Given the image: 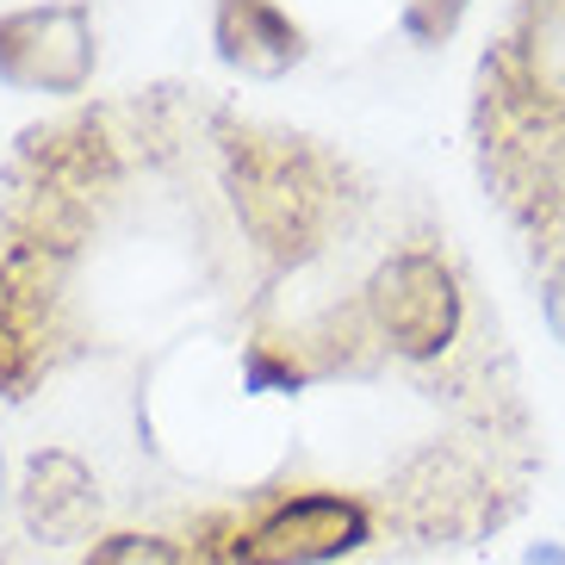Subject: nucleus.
<instances>
[{"instance_id": "nucleus-1", "label": "nucleus", "mask_w": 565, "mask_h": 565, "mask_svg": "<svg viewBox=\"0 0 565 565\" xmlns=\"http://www.w3.org/2000/svg\"><path fill=\"white\" fill-rule=\"evenodd\" d=\"M342 162L305 137L231 125L224 131V186L249 243L274 267H299L330 243L342 217Z\"/></svg>"}, {"instance_id": "nucleus-2", "label": "nucleus", "mask_w": 565, "mask_h": 565, "mask_svg": "<svg viewBox=\"0 0 565 565\" xmlns=\"http://www.w3.org/2000/svg\"><path fill=\"white\" fill-rule=\"evenodd\" d=\"M361 311L385 354H398L411 366H429L460 349L466 286L441 249H398L373 267V280L361 292Z\"/></svg>"}, {"instance_id": "nucleus-3", "label": "nucleus", "mask_w": 565, "mask_h": 565, "mask_svg": "<svg viewBox=\"0 0 565 565\" xmlns=\"http://www.w3.org/2000/svg\"><path fill=\"white\" fill-rule=\"evenodd\" d=\"M63 267L51 243L0 224V398H32L63 349Z\"/></svg>"}, {"instance_id": "nucleus-4", "label": "nucleus", "mask_w": 565, "mask_h": 565, "mask_svg": "<svg viewBox=\"0 0 565 565\" xmlns=\"http://www.w3.org/2000/svg\"><path fill=\"white\" fill-rule=\"evenodd\" d=\"M373 541V510L354 491L299 484L267 498L236 529V565H330Z\"/></svg>"}, {"instance_id": "nucleus-5", "label": "nucleus", "mask_w": 565, "mask_h": 565, "mask_svg": "<svg viewBox=\"0 0 565 565\" xmlns=\"http://www.w3.org/2000/svg\"><path fill=\"white\" fill-rule=\"evenodd\" d=\"M398 522L423 541H472V534L498 529L503 515L515 510V498H498V479L479 454L466 448H423L392 484Z\"/></svg>"}, {"instance_id": "nucleus-6", "label": "nucleus", "mask_w": 565, "mask_h": 565, "mask_svg": "<svg viewBox=\"0 0 565 565\" xmlns=\"http://www.w3.org/2000/svg\"><path fill=\"white\" fill-rule=\"evenodd\" d=\"M94 13L82 0L0 13V82L32 94H82L94 82Z\"/></svg>"}, {"instance_id": "nucleus-7", "label": "nucleus", "mask_w": 565, "mask_h": 565, "mask_svg": "<svg viewBox=\"0 0 565 565\" xmlns=\"http://www.w3.org/2000/svg\"><path fill=\"white\" fill-rule=\"evenodd\" d=\"M118 168H125V156H118L106 113H75V118H56V125H38L19 143V181L75 193V200H87L94 186H113Z\"/></svg>"}, {"instance_id": "nucleus-8", "label": "nucleus", "mask_w": 565, "mask_h": 565, "mask_svg": "<svg viewBox=\"0 0 565 565\" xmlns=\"http://www.w3.org/2000/svg\"><path fill=\"white\" fill-rule=\"evenodd\" d=\"M100 515V484L68 448H44L25 460V479H19V522L32 529V541H82Z\"/></svg>"}, {"instance_id": "nucleus-9", "label": "nucleus", "mask_w": 565, "mask_h": 565, "mask_svg": "<svg viewBox=\"0 0 565 565\" xmlns=\"http://www.w3.org/2000/svg\"><path fill=\"white\" fill-rule=\"evenodd\" d=\"M212 44L224 63L255 75V82H280L292 63H305V32L274 0H217Z\"/></svg>"}, {"instance_id": "nucleus-10", "label": "nucleus", "mask_w": 565, "mask_h": 565, "mask_svg": "<svg viewBox=\"0 0 565 565\" xmlns=\"http://www.w3.org/2000/svg\"><path fill=\"white\" fill-rule=\"evenodd\" d=\"M82 565H200V553H193V541H174V534L118 529V534H100Z\"/></svg>"}, {"instance_id": "nucleus-11", "label": "nucleus", "mask_w": 565, "mask_h": 565, "mask_svg": "<svg viewBox=\"0 0 565 565\" xmlns=\"http://www.w3.org/2000/svg\"><path fill=\"white\" fill-rule=\"evenodd\" d=\"M466 7H472V0H411V7H404V32H411V44L435 51V44H448V38L460 32Z\"/></svg>"}, {"instance_id": "nucleus-12", "label": "nucleus", "mask_w": 565, "mask_h": 565, "mask_svg": "<svg viewBox=\"0 0 565 565\" xmlns=\"http://www.w3.org/2000/svg\"><path fill=\"white\" fill-rule=\"evenodd\" d=\"M522 565H565V547L559 541H534V547L522 553Z\"/></svg>"}]
</instances>
